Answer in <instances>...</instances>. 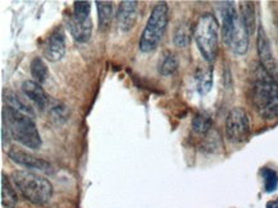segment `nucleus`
<instances>
[{
  "instance_id": "19",
  "label": "nucleus",
  "mask_w": 278,
  "mask_h": 208,
  "mask_svg": "<svg viewBox=\"0 0 278 208\" xmlns=\"http://www.w3.org/2000/svg\"><path fill=\"white\" fill-rule=\"evenodd\" d=\"M96 6H98L99 28L101 31H105L109 27L113 18V3L112 1H96Z\"/></svg>"
},
{
  "instance_id": "7",
  "label": "nucleus",
  "mask_w": 278,
  "mask_h": 208,
  "mask_svg": "<svg viewBox=\"0 0 278 208\" xmlns=\"http://www.w3.org/2000/svg\"><path fill=\"white\" fill-rule=\"evenodd\" d=\"M250 134V120L243 107H234L226 117V137L232 143H243Z\"/></svg>"
},
{
  "instance_id": "13",
  "label": "nucleus",
  "mask_w": 278,
  "mask_h": 208,
  "mask_svg": "<svg viewBox=\"0 0 278 208\" xmlns=\"http://www.w3.org/2000/svg\"><path fill=\"white\" fill-rule=\"evenodd\" d=\"M69 33L77 42L89 41L92 32V22L91 18L89 19H80L76 18L73 14L67 18Z\"/></svg>"
},
{
  "instance_id": "8",
  "label": "nucleus",
  "mask_w": 278,
  "mask_h": 208,
  "mask_svg": "<svg viewBox=\"0 0 278 208\" xmlns=\"http://www.w3.org/2000/svg\"><path fill=\"white\" fill-rule=\"evenodd\" d=\"M257 49H258V55H259V59H261L262 67H263L264 69H266V71L268 72V73L276 79V81H277L278 65H277V62H276L275 56H273L270 38H268V36H267L263 26H259V28H258Z\"/></svg>"
},
{
  "instance_id": "6",
  "label": "nucleus",
  "mask_w": 278,
  "mask_h": 208,
  "mask_svg": "<svg viewBox=\"0 0 278 208\" xmlns=\"http://www.w3.org/2000/svg\"><path fill=\"white\" fill-rule=\"evenodd\" d=\"M194 38L203 58L208 63L214 62L218 54L219 26L213 14L204 13L200 15L194 28Z\"/></svg>"
},
{
  "instance_id": "14",
  "label": "nucleus",
  "mask_w": 278,
  "mask_h": 208,
  "mask_svg": "<svg viewBox=\"0 0 278 208\" xmlns=\"http://www.w3.org/2000/svg\"><path fill=\"white\" fill-rule=\"evenodd\" d=\"M14 185L1 173V206L5 208H14L18 203V197Z\"/></svg>"
},
{
  "instance_id": "18",
  "label": "nucleus",
  "mask_w": 278,
  "mask_h": 208,
  "mask_svg": "<svg viewBox=\"0 0 278 208\" xmlns=\"http://www.w3.org/2000/svg\"><path fill=\"white\" fill-rule=\"evenodd\" d=\"M196 86H198L199 94L207 95L212 90L213 86V71L210 68H204V69H199L196 72Z\"/></svg>"
},
{
  "instance_id": "25",
  "label": "nucleus",
  "mask_w": 278,
  "mask_h": 208,
  "mask_svg": "<svg viewBox=\"0 0 278 208\" xmlns=\"http://www.w3.org/2000/svg\"><path fill=\"white\" fill-rule=\"evenodd\" d=\"M91 5L89 1H76L73 6V13L72 14L80 19H89Z\"/></svg>"
},
{
  "instance_id": "5",
  "label": "nucleus",
  "mask_w": 278,
  "mask_h": 208,
  "mask_svg": "<svg viewBox=\"0 0 278 208\" xmlns=\"http://www.w3.org/2000/svg\"><path fill=\"white\" fill-rule=\"evenodd\" d=\"M169 8L166 1H159L153 8L146 26L142 31L139 40V49L142 53H151L158 47L162 41L163 36L166 33L168 24Z\"/></svg>"
},
{
  "instance_id": "23",
  "label": "nucleus",
  "mask_w": 278,
  "mask_h": 208,
  "mask_svg": "<svg viewBox=\"0 0 278 208\" xmlns=\"http://www.w3.org/2000/svg\"><path fill=\"white\" fill-rule=\"evenodd\" d=\"M5 101L8 103V106L15 108V110H18V111H21L27 115H33L32 108H31L28 105H26V104H24L23 101L17 96V95L12 94V92H6Z\"/></svg>"
},
{
  "instance_id": "17",
  "label": "nucleus",
  "mask_w": 278,
  "mask_h": 208,
  "mask_svg": "<svg viewBox=\"0 0 278 208\" xmlns=\"http://www.w3.org/2000/svg\"><path fill=\"white\" fill-rule=\"evenodd\" d=\"M178 67H180V62H178L177 56L173 53H166L159 60L158 72L160 76L169 77L177 71Z\"/></svg>"
},
{
  "instance_id": "1",
  "label": "nucleus",
  "mask_w": 278,
  "mask_h": 208,
  "mask_svg": "<svg viewBox=\"0 0 278 208\" xmlns=\"http://www.w3.org/2000/svg\"><path fill=\"white\" fill-rule=\"evenodd\" d=\"M250 100L257 112L266 120L278 117V82L258 64L250 76Z\"/></svg>"
},
{
  "instance_id": "10",
  "label": "nucleus",
  "mask_w": 278,
  "mask_h": 208,
  "mask_svg": "<svg viewBox=\"0 0 278 208\" xmlns=\"http://www.w3.org/2000/svg\"><path fill=\"white\" fill-rule=\"evenodd\" d=\"M42 54L49 62H59L65 54V32L62 26L55 28L49 33L46 37L44 46H42Z\"/></svg>"
},
{
  "instance_id": "20",
  "label": "nucleus",
  "mask_w": 278,
  "mask_h": 208,
  "mask_svg": "<svg viewBox=\"0 0 278 208\" xmlns=\"http://www.w3.org/2000/svg\"><path fill=\"white\" fill-rule=\"evenodd\" d=\"M212 125H213V119L208 111H200L194 116L193 129L195 133L207 134L212 129Z\"/></svg>"
},
{
  "instance_id": "16",
  "label": "nucleus",
  "mask_w": 278,
  "mask_h": 208,
  "mask_svg": "<svg viewBox=\"0 0 278 208\" xmlns=\"http://www.w3.org/2000/svg\"><path fill=\"white\" fill-rule=\"evenodd\" d=\"M193 29L187 22H181L173 32V42L178 47H187L193 38Z\"/></svg>"
},
{
  "instance_id": "11",
  "label": "nucleus",
  "mask_w": 278,
  "mask_h": 208,
  "mask_svg": "<svg viewBox=\"0 0 278 208\" xmlns=\"http://www.w3.org/2000/svg\"><path fill=\"white\" fill-rule=\"evenodd\" d=\"M137 12H139V3L133 0H124L119 4L117 12V23L122 32H128L133 28L137 21Z\"/></svg>"
},
{
  "instance_id": "9",
  "label": "nucleus",
  "mask_w": 278,
  "mask_h": 208,
  "mask_svg": "<svg viewBox=\"0 0 278 208\" xmlns=\"http://www.w3.org/2000/svg\"><path fill=\"white\" fill-rule=\"evenodd\" d=\"M8 156L14 164L19 165L24 169H28V170H36L44 174H50L53 171L51 165L49 162L42 160V158L36 157V156L31 155L26 151H22L21 148H17V147H12L8 151Z\"/></svg>"
},
{
  "instance_id": "2",
  "label": "nucleus",
  "mask_w": 278,
  "mask_h": 208,
  "mask_svg": "<svg viewBox=\"0 0 278 208\" xmlns=\"http://www.w3.org/2000/svg\"><path fill=\"white\" fill-rule=\"evenodd\" d=\"M3 126L10 138L30 150H39L42 141L39 129L30 115L18 111L10 106L3 107Z\"/></svg>"
},
{
  "instance_id": "3",
  "label": "nucleus",
  "mask_w": 278,
  "mask_h": 208,
  "mask_svg": "<svg viewBox=\"0 0 278 208\" xmlns=\"http://www.w3.org/2000/svg\"><path fill=\"white\" fill-rule=\"evenodd\" d=\"M221 15H222V38L237 55H245L249 49V32L244 26L240 14L232 1L221 3Z\"/></svg>"
},
{
  "instance_id": "22",
  "label": "nucleus",
  "mask_w": 278,
  "mask_h": 208,
  "mask_svg": "<svg viewBox=\"0 0 278 208\" xmlns=\"http://www.w3.org/2000/svg\"><path fill=\"white\" fill-rule=\"evenodd\" d=\"M47 110L50 112L51 119L55 120L56 123H64L68 119V110H67V106H64L63 104L53 101L51 104H49Z\"/></svg>"
},
{
  "instance_id": "24",
  "label": "nucleus",
  "mask_w": 278,
  "mask_h": 208,
  "mask_svg": "<svg viewBox=\"0 0 278 208\" xmlns=\"http://www.w3.org/2000/svg\"><path fill=\"white\" fill-rule=\"evenodd\" d=\"M262 175L264 178V189H266L267 193L275 192L278 185V176L276 171L270 169V167H264L262 170Z\"/></svg>"
},
{
  "instance_id": "21",
  "label": "nucleus",
  "mask_w": 278,
  "mask_h": 208,
  "mask_svg": "<svg viewBox=\"0 0 278 208\" xmlns=\"http://www.w3.org/2000/svg\"><path fill=\"white\" fill-rule=\"evenodd\" d=\"M30 69H31V76L33 77L35 82L37 83H45L49 78V69H47L46 64L44 63L41 58L36 56V58L32 59V62L30 64Z\"/></svg>"
},
{
  "instance_id": "4",
  "label": "nucleus",
  "mask_w": 278,
  "mask_h": 208,
  "mask_svg": "<svg viewBox=\"0 0 278 208\" xmlns=\"http://www.w3.org/2000/svg\"><path fill=\"white\" fill-rule=\"evenodd\" d=\"M10 179L15 189L33 205H46L53 196L51 183L37 173L28 170L13 171Z\"/></svg>"
},
{
  "instance_id": "12",
  "label": "nucleus",
  "mask_w": 278,
  "mask_h": 208,
  "mask_svg": "<svg viewBox=\"0 0 278 208\" xmlns=\"http://www.w3.org/2000/svg\"><path fill=\"white\" fill-rule=\"evenodd\" d=\"M22 92L36 107L39 108L40 111H44L45 108H47L49 104H50L46 92L42 90L40 83L35 82V81H24L22 83Z\"/></svg>"
},
{
  "instance_id": "15",
  "label": "nucleus",
  "mask_w": 278,
  "mask_h": 208,
  "mask_svg": "<svg viewBox=\"0 0 278 208\" xmlns=\"http://www.w3.org/2000/svg\"><path fill=\"white\" fill-rule=\"evenodd\" d=\"M240 18L245 26L249 35L252 36L255 31V6L253 1H243L240 5Z\"/></svg>"
}]
</instances>
